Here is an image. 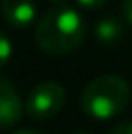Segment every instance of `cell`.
<instances>
[{
    "mask_svg": "<svg viewBox=\"0 0 132 134\" xmlns=\"http://www.w3.org/2000/svg\"><path fill=\"white\" fill-rule=\"evenodd\" d=\"M85 39V21L74 8L54 6L35 27V43L47 54H68Z\"/></svg>",
    "mask_w": 132,
    "mask_h": 134,
    "instance_id": "6da1fadb",
    "label": "cell"
},
{
    "mask_svg": "<svg viewBox=\"0 0 132 134\" xmlns=\"http://www.w3.org/2000/svg\"><path fill=\"white\" fill-rule=\"evenodd\" d=\"M130 103V86L115 74H103L84 87L80 105L88 117L109 121L119 117Z\"/></svg>",
    "mask_w": 132,
    "mask_h": 134,
    "instance_id": "7a4b0ae2",
    "label": "cell"
},
{
    "mask_svg": "<svg viewBox=\"0 0 132 134\" xmlns=\"http://www.w3.org/2000/svg\"><path fill=\"white\" fill-rule=\"evenodd\" d=\"M66 101L64 87L56 82H41L27 93V99L24 103V111L31 121H49L58 111L62 109Z\"/></svg>",
    "mask_w": 132,
    "mask_h": 134,
    "instance_id": "3957f363",
    "label": "cell"
},
{
    "mask_svg": "<svg viewBox=\"0 0 132 134\" xmlns=\"http://www.w3.org/2000/svg\"><path fill=\"white\" fill-rule=\"evenodd\" d=\"M21 115H24V103L16 87L6 78L0 76V130L18 124Z\"/></svg>",
    "mask_w": 132,
    "mask_h": 134,
    "instance_id": "277c9868",
    "label": "cell"
},
{
    "mask_svg": "<svg viewBox=\"0 0 132 134\" xmlns=\"http://www.w3.org/2000/svg\"><path fill=\"white\" fill-rule=\"evenodd\" d=\"M4 20L16 29H25L35 21L37 6L33 0H0Z\"/></svg>",
    "mask_w": 132,
    "mask_h": 134,
    "instance_id": "5b68a950",
    "label": "cell"
},
{
    "mask_svg": "<svg viewBox=\"0 0 132 134\" xmlns=\"http://www.w3.org/2000/svg\"><path fill=\"white\" fill-rule=\"evenodd\" d=\"M124 35V25L117 18L107 16L95 24V39L101 45H115Z\"/></svg>",
    "mask_w": 132,
    "mask_h": 134,
    "instance_id": "8992f818",
    "label": "cell"
},
{
    "mask_svg": "<svg viewBox=\"0 0 132 134\" xmlns=\"http://www.w3.org/2000/svg\"><path fill=\"white\" fill-rule=\"evenodd\" d=\"M12 53H14V49H12V43L8 39V35L4 31H0V68L10 60Z\"/></svg>",
    "mask_w": 132,
    "mask_h": 134,
    "instance_id": "52a82bcc",
    "label": "cell"
},
{
    "mask_svg": "<svg viewBox=\"0 0 132 134\" xmlns=\"http://www.w3.org/2000/svg\"><path fill=\"white\" fill-rule=\"evenodd\" d=\"M76 2H78L82 8H85V10H97V8L105 6L109 0H76Z\"/></svg>",
    "mask_w": 132,
    "mask_h": 134,
    "instance_id": "ba28073f",
    "label": "cell"
},
{
    "mask_svg": "<svg viewBox=\"0 0 132 134\" xmlns=\"http://www.w3.org/2000/svg\"><path fill=\"white\" fill-rule=\"evenodd\" d=\"M109 134H132V121H124V122L117 124Z\"/></svg>",
    "mask_w": 132,
    "mask_h": 134,
    "instance_id": "9c48e42d",
    "label": "cell"
},
{
    "mask_svg": "<svg viewBox=\"0 0 132 134\" xmlns=\"http://www.w3.org/2000/svg\"><path fill=\"white\" fill-rule=\"evenodd\" d=\"M122 12H124L128 24L132 25V0H124V2H122Z\"/></svg>",
    "mask_w": 132,
    "mask_h": 134,
    "instance_id": "30bf717a",
    "label": "cell"
},
{
    "mask_svg": "<svg viewBox=\"0 0 132 134\" xmlns=\"http://www.w3.org/2000/svg\"><path fill=\"white\" fill-rule=\"evenodd\" d=\"M12 134H41V132L31 130V128H20V130H16V132H12Z\"/></svg>",
    "mask_w": 132,
    "mask_h": 134,
    "instance_id": "8fae6325",
    "label": "cell"
},
{
    "mask_svg": "<svg viewBox=\"0 0 132 134\" xmlns=\"http://www.w3.org/2000/svg\"><path fill=\"white\" fill-rule=\"evenodd\" d=\"M51 2L54 4V6H66V4H68V0H51Z\"/></svg>",
    "mask_w": 132,
    "mask_h": 134,
    "instance_id": "7c38bea8",
    "label": "cell"
},
{
    "mask_svg": "<svg viewBox=\"0 0 132 134\" xmlns=\"http://www.w3.org/2000/svg\"><path fill=\"white\" fill-rule=\"evenodd\" d=\"M74 134H88V132H74Z\"/></svg>",
    "mask_w": 132,
    "mask_h": 134,
    "instance_id": "4fadbf2b",
    "label": "cell"
}]
</instances>
